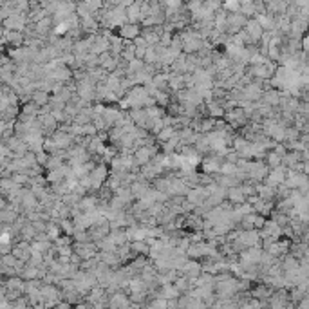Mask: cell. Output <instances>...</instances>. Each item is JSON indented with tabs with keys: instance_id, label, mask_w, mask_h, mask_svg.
<instances>
[{
	"instance_id": "603a6c76",
	"label": "cell",
	"mask_w": 309,
	"mask_h": 309,
	"mask_svg": "<svg viewBox=\"0 0 309 309\" xmlns=\"http://www.w3.org/2000/svg\"><path fill=\"white\" fill-rule=\"evenodd\" d=\"M130 246V251L134 255H143V257H148V251H150V246L146 244V241H132L129 243Z\"/></svg>"
},
{
	"instance_id": "9c48e42d",
	"label": "cell",
	"mask_w": 309,
	"mask_h": 309,
	"mask_svg": "<svg viewBox=\"0 0 309 309\" xmlns=\"http://www.w3.org/2000/svg\"><path fill=\"white\" fill-rule=\"evenodd\" d=\"M178 273L186 276V278H190V280H195V278L203 273V270H201V262H199V260H186V264H184Z\"/></svg>"
},
{
	"instance_id": "484cf974",
	"label": "cell",
	"mask_w": 309,
	"mask_h": 309,
	"mask_svg": "<svg viewBox=\"0 0 309 309\" xmlns=\"http://www.w3.org/2000/svg\"><path fill=\"white\" fill-rule=\"evenodd\" d=\"M64 159H60L58 156H49V159H47L46 166H44V170L46 172H53V170H58V168H62L64 166Z\"/></svg>"
},
{
	"instance_id": "9a60e30c",
	"label": "cell",
	"mask_w": 309,
	"mask_h": 309,
	"mask_svg": "<svg viewBox=\"0 0 309 309\" xmlns=\"http://www.w3.org/2000/svg\"><path fill=\"white\" fill-rule=\"evenodd\" d=\"M49 99H51V94H49L47 91H42V89L33 91V94L29 96V101H31L34 107H38V109L49 105Z\"/></svg>"
},
{
	"instance_id": "d6a6232c",
	"label": "cell",
	"mask_w": 309,
	"mask_h": 309,
	"mask_svg": "<svg viewBox=\"0 0 309 309\" xmlns=\"http://www.w3.org/2000/svg\"><path fill=\"white\" fill-rule=\"evenodd\" d=\"M0 145H2V139H0Z\"/></svg>"
},
{
	"instance_id": "3957f363",
	"label": "cell",
	"mask_w": 309,
	"mask_h": 309,
	"mask_svg": "<svg viewBox=\"0 0 309 309\" xmlns=\"http://www.w3.org/2000/svg\"><path fill=\"white\" fill-rule=\"evenodd\" d=\"M73 253H76L81 260H89L92 257H96L98 248H96L94 243H83V244L73 243Z\"/></svg>"
},
{
	"instance_id": "5b68a950",
	"label": "cell",
	"mask_w": 309,
	"mask_h": 309,
	"mask_svg": "<svg viewBox=\"0 0 309 309\" xmlns=\"http://www.w3.org/2000/svg\"><path fill=\"white\" fill-rule=\"evenodd\" d=\"M118 65H119V58H114L109 51L98 56V67L101 69V71H105L107 74L114 73V71L118 69Z\"/></svg>"
},
{
	"instance_id": "f1b7e54d",
	"label": "cell",
	"mask_w": 309,
	"mask_h": 309,
	"mask_svg": "<svg viewBox=\"0 0 309 309\" xmlns=\"http://www.w3.org/2000/svg\"><path fill=\"white\" fill-rule=\"evenodd\" d=\"M73 243H78V244L91 243V239H89V233H87V230H74Z\"/></svg>"
},
{
	"instance_id": "83f0119b",
	"label": "cell",
	"mask_w": 309,
	"mask_h": 309,
	"mask_svg": "<svg viewBox=\"0 0 309 309\" xmlns=\"http://www.w3.org/2000/svg\"><path fill=\"white\" fill-rule=\"evenodd\" d=\"M141 62H143L145 65H156V64H158V53H156V49H154V47H148Z\"/></svg>"
},
{
	"instance_id": "d4e9b609",
	"label": "cell",
	"mask_w": 309,
	"mask_h": 309,
	"mask_svg": "<svg viewBox=\"0 0 309 309\" xmlns=\"http://www.w3.org/2000/svg\"><path fill=\"white\" fill-rule=\"evenodd\" d=\"M60 226V231H62V235H67V237H73L74 233V223L71 221V219H62V221H58L56 223Z\"/></svg>"
},
{
	"instance_id": "30bf717a",
	"label": "cell",
	"mask_w": 309,
	"mask_h": 309,
	"mask_svg": "<svg viewBox=\"0 0 309 309\" xmlns=\"http://www.w3.org/2000/svg\"><path fill=\"white\" fill-rule=\"evenodd\" d=\"M129 190H130V195L134 201H139V199H143L146 195V192L150 190V184L143 181V179H139L138 181H134V183L129 186Z\"/></svg>"
},
{
	"instance_id": "7a4b0ae2",
	"label": "cell",
	"mask_w": 309,
	"mask_h": 309,
	"mask_svg": "<svg viewBox=\"0 0 309 309\" xmlns=\"http://www.w3.org/2000/svg\"><path fill=\"white\" fill-rule=\"evenodd\" d=\"M49 138L53 139V143L56 145V148H58L60 152L69 150V148L74 145V138L67 130H64V129H58V130L54 132L53 136H49Z\"/></svg>"
},
{
	"instance_id": "7402d4cb",
	"label": "cell",
	"mask_w": 309,
	"mask_h": 309,
	"mask_svg": "<svg viewBox=\"0 0 309 309\" xmlns=\"http://www.w3.org/2000/svg\"><path fill=\"white\" fill-rule=\"evenodd\" d=\"M262 163L266 164V168H268V170H275V168H278V166H282V158H278L275 152L270 150V152H266Z\"/></svg>"
},
{
	"instance_id": "2e32d148",
	"label": "cell",
	"mask_w": 309,
	"mask_h": 309,
	"mask_svg": "<svg viewBox=\"0 0 309 309\" xmlns=\"http://www.w3.org/2000/svg\"><path fill=\"white\" fill-rule=\"evenodd\" d=\"M94 105V103H92ZM92 105L91 107H85V109H80L78 114L73 118V123L78 127H85L89 125L92 121Z\"/></svg>"
},
{
	"instance_id": "5bb4252c",
	"label": "cell",
	"mask_w": 309,
	"mask_h": 309,
	"mask_svg": "<svg viewBox=\"0 0 309 309\" xmlns=\"http://www.w3.org/2000/svg\"><path fill=\"white\" fill-rule=\"evenodd\" d=\"M2 42L13 46L15 49H16V47H22L26 44V36H24V33H18V31H4Z\"/></svg>"
},
{
	"instance_id": "cb8c5ba5",
	"label": "cell",
	"mask_w": 309,
	"mask_h": 309,
	"mask_svg": "<svg viewBox=\"0 0 309 309\" xmlns=\"http://www.w3.org/2000/svg\"><path fill=\"white\" fill-rule=\"evenodd\" d=\"M176 134H178V132H176V129H174V127H164L163 130H161L158 136H156V143H158V145H161V143H164V141H168V139L174 138Z\"/></svg>"
},
{
	"instance_id": "d6986e66",
	"label": "cell",
	"mask_w": 309,
	"mask_h": 309,
	"mask_svg": "<svg viewBox=\"0 0 309 309\" xmlns=\"http://www.w3.org/2000/svg\"><path fill=\"white\" fill-rule=\"evenodd\" d=\"M226 201L233 204V208H235V206H241V204L246 203V197H244V194L241 192V188L235 186V188H228V190H226Z\"/></svg>"
},
{
	"instance_id": "ffe728a7",
	"label": "cell",
	"mask_w": 309,
	"mask_h": 309,
	"mask_svg": "<svg viewBox=\"0 0 309 309\" xmlns=\"http://www.w3.org/2000/svg\"><path fill=\"white\" fill-rule=\"evenodd\" d=\"M150 85L158 91L168 92V73H156L150 80Z\"/></svg>"
},
{
	"instance_id": "e0dca14e",
	"label": "cell",
	"mask_w": 309,
	"mask_h": 309,
	"mask_svg": "<svg viewBox=\"0 0 309 309\" xmlns=\"http://www.w3.org/2000/svg\"><path fill=\"white\" fill-rule=\"evenodd\" d=\"M139 6L141 2H132L130 6L125 9V16H127V24H138L141 22V11H139Z\"/></svg>"
},
{
	"instance_id": "277c9868",
	"label": "cell",
	"mask_w": 309,
	"mask_h": 309,
	"mask_svg": "<svg viewBox=\"0 0 309 309\" xmlns=\"http://www.w3.org/2000/svg\"><path fill=\"white\" fill-rule=\"evenodd\" d=\"M286 172H288V170H286L284 166H278V168H275V170H270V172H268V176L264 178L262 183L266 184V186H270V188H276V186L284 184Z\"/></svg>"
},
{
	"instance_id": "8992f818",
	"label": "cell",
	"mask_w": 309,
	"mask_h": 309,
	"mask_svg": "<svg viewBox=\"0 0 309 309\" xmlns=\"http://www.w3.org/2000/svg\"><path fill=\"white\" fill-rule=\"evenodd\" d=\"M87 233H89V239H91V243L98 244L99 241H103L109 233H111V226H109V223L105 224H94V226H91L89 230H87Z\"/></svg>"
},
{
	"instance_id": "6da1fadb",
	"label": "cell",
	"mask_w": 309,
	"mask_h": 309,
	"mask_svg": "<svg viewBox=\"0 0 309 309\" xmlns=\"http://www.w3.org/2000/svg\"><path fill=\"white\" fill-rule=\"evenodd\" d=\"M0 26H2L4 31H18V33H22L27 26V15H18L13 11V15H9L6 20H2Z\"/></svg>"
},
{
	"instance_id": "4316f807",
	"label": "cell",
	"mask_w": 309,
	"mask_h": 309,
	"mask_svg": "<svg viewBox=\"0 0 309 309\" xmlns=\"http://www.w3.org/2000/svg\"><path fill=\"white\" fill-rule=\"evenodd\" d=\"M31 248H33V251H38L42 255H46L47 251L53 248V243H51V241H33V243H31Z\"/></svg>"
},
{
	"instance_id": "f546056e",
	"label": "cell",
	"mask_w": 309,
	"mask_h": 309,
	"mask_svg": "<svg viewBox=\"0 0 309 309\" xmlns=\"http://www.w3.org/2000/svg\"><path fill=\"white\" fill-rule=\"evenodd\" d=\"M235 170H237V164L223 161V163H221V168H219V174H221V176H233Z\"/></svg>"
},
{
	"instance_id": "8fae6325",
	"label": "cell",
	"mask_w": 309,
	"mask_h": 309,
	"mask_svg": "<svg viewBox=\"0 0 309 309\" xmlns=\"http://www.w3.org/2000/svg\"><path fill=\"white\" fill-rule=\"evenodd\" d=\"M244 31H246V34L250 36L251 42L259 46V42H260V38H262L264 31H262V27L259 26V22H257L255 18L248 20V24H246V27H244Z\"/></svg>"
},
{
	"instance_id": "4fadbf2b",
	"label": "cell",
	"mask_w": 309,
	"mask_h": 309,
	"mask_svg": "<svg viewBox=\"0 0 309 309\" xmlns=\"http://www.w3.org/2000/svg\"><path fill=\"white\" fill-rule=\"evenodd\" d=\"M260 103L266 107H271V109H278V105H280V91H275V89L264 91Z\"/></svg>"
},
{
	"instance_id": "7c38bea8",
	"label": "cell",
	"mask_w": 309,
	"mask_h": 309,
	"mask_svg": "<svg viewBox=\"0 0 309 309\" xmlns=\"http://www.w3.org/2000/svg\"><path fill=\"white\" fill-rule=\"evenodd\" d=\"M78 206V210L81 213H91V211L96 210V206H98V197L94 195V194H87L83 197L80 199V203L76 204Z\"/></svg>"
},
{
	"instance_id": "52a82bcc",
	"label": "cell",
	"mask_w": 309,
	"mask_h": 309,
	"mask_svg": "<svg viewBox=\"0 0 309 309\" xmlns=\"http://www.w3.org/2000/svg\"><path fill=\"white\" fill-rule=\"evenodd\" d=\"M139 31H141V27H139L138 24H123L119 29H116V34H118L123 42H132L134 38L139 36Z\"/></svg>"
},
{
	"instance_id": "ac0fdd59",
	"label": "cell",
	"mask_w": 309,
	"mask_h": 309,
	"mask_svg": "<svg viewBox=\"0 0 309 309\" xmlns=\"http://www.w3.org/2000/svg\"><path fill=\"white\" fill-rule=\"evenodd\" d=\"M204 107H206V116L211 119H223L226 114L219 101H208V103H204Z\"/></svg>"
},
{
	"instance_id": "ba28073f",
	"label": "cell",
	"mask_w": 309,
	"mask_h": 309,
	"mask_svg": "<svg viewBox=\"0 0 309 309\" xmlns=\"http://www.w3.org/2000/svg\"><path fill=\"white\" fill-rule=\"evenodd\" d=\"M239 243L243 244L244 248H260V239H259V231L250 230V231H241V235L237 239Z\"/></svg>"
},
{
	"instance_id": "44dd1931",
	"label": "cell",
	"mask_w": 309,
	"mask_h": 309,
	"mask_svg": "<svg viewBox=\"0 0 309 309\" xmlns=\"http://www.w3.org/2000/svg\"><path fill=\"white\" fill-rule=\"evenodd\" d=\"M109 42H111V47H109V53L114 56V58H119V54H121V51H123V47H125V42L119 38L118 34H111V38H109Z\"/></svg>"
},
{
	"instance_id": "4dcf8cb0",
	"label": "cell",
	"mask_w": 309,
	"mask_h": 309,
	"mask_svg": "<svg viewBox=\"0 0 309 309\" xmlns=\"http://www.w3.org/2000/svg\"><path fill=\"white\" fill-rule=\"evenodd\" d=\"M223 9L226 11V13H239V9H241V2H224Z\"/></svg>"
},
{
	"instance_id": "1f68e13d",
	"label": "cell",
	"mask_w": 309,
	"mask_h": 309,
	"mask_svg": "<svg viewBox=\"0 0 309 309\" xmlns=\"http://www.w3.org/2000/svg\"><path fill=\"white\" fill-rule=\"evenodd\" d=\"M266 221L268 219L262 217V215H259V213H255V217H253V230H262L264 228V224H266Z\"/></svg>"
}]
</instances>
